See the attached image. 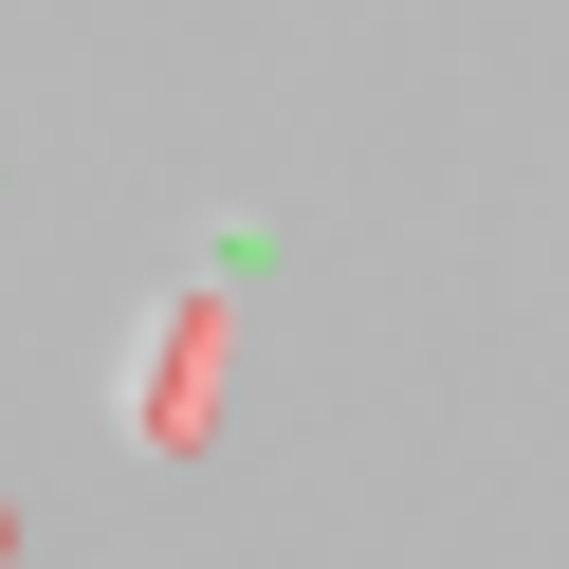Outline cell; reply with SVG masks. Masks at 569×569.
I'll return each instance as SVG.
<instances>
[{
	"instance_id": "obj_1",
	"label": "cell",
	"mask_w": 569,
	"mask_h": 569,
	"mask_svg": "<svg viewBox=\"0 0 569 569\" xmlns=\"http://www.w3.org/2000/svg\"><path fill=\"white\" fill-rule=\"evenodd\" d=\"M202 368H221V331H202V312H166V331H148V386H129V422H148V441H202Z\"/></svg>"
}]
</instances>
